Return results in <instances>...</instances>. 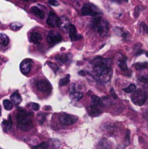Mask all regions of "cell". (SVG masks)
Masks as SVG:
<instances>
[{"instance_id": "6da1fadb", "label": "cell", "mask_w": 148, "mask_h": 149, "mask_svg": "<svg viewBox=\"0 0 148 149\" xmlns=\"http://www.w3.org/2000/svg\"><path fill=\"white\" fill-rule=\"evenodd\" d=\"M112 63V58H106L102 57H97L94 58L91 62L93 65L94 78L102 83L108 82L113 75Z\"/></svg>"}, {"instance_id": "7a4b0ae2", "label": "cell", "mask_w": 148, "mask_h": 149, "mask_svg": "<svg viewBox=\"0 0 148 149\" xmlns=\"http://www.w3.org/2000/svg\"><path fill=\"white\" fill-rule=\"evenodd\" d=\"M32 113H26L23 109H18L17 114V127L22 131H29L32 128Z\"/></svg>"}, {"instance_id": "3957f363", "label": "cell", "mask_w": 148, "mask_h": 149, "mask_svg": "<svg viewBox=\"0 0 148 149\" xmlns=\"http://www.w3.org/2000/svg\"><path fill=\"white\" fill-rule=\"evenodd\" d=\"M91 26L100 36H106L109 31L108 22L106 19H104L101 16L94 17L92 21Z\"/></svg>"}, {"instance_id": "277c9868", "label": "cell", "mask_w": 148, "mask_h": 149, "mask_svg": "<svg viewBox=\"0 0 148 149\" xmlns=\"http://www.w3.org/2000/svg\"><path fill=\"white\" fill-rule=\"evenodd\" d=\"M131 99L134 105L141 107L148 100V93L142 89H136V91L133 93Z\"/></svg>"}, {"instance_id": "5b68a950", "label": "cell", "mask_w": 148, "mask_h": 149, "mask_svg": "<svg viewBox=\"0 0 148 149\" xmlns=\"http://www.w3.org/2000/svg\"><path fill=\"white\" fill-rule=\"evenodd\" d=\"M100 11L99 10L93 5L92 3H86L83 5L82 9H81V14L83 16H93V17H97L99 16Z\"/></svg>"}, {"instance_id": "8992f818", "label": "cell", "mask_w": 148, "mask_h": 149, "mask_svg": "<svg viewBox=\"0 0 148 149\" xmlns=\"http://www.w3.org/2000/svg\"><path fill=\"white\" fill-rule=\"evenodd\" d=\"M37 89L42 93H44L46 94L51 93V90H52V86L51 85V83L47 80V79H40L37 82L36 84Z\"/></svg>"}, {"instance_id": "52a82bcc", "label": "cell", "mask_w": 148, "mask_h": 149, "mask_svg": "<svg viewBox=\"0 0 148 149\" xmlns=\"http://www.w3.org/2000/svg\"><path fill=\"white\" fill-rule=\"evenodd\" d=\"M79 118L74 115L67 114V113H63L59 117V122L63 126H71L78 121Z\"/></svg>"}, {"instance_id": "ba28073f", "label": "cell", "mask_w": 148, "mask_h": 149, "mask_svg": "<svg viewBox=\"0 0 148 149\" xmlns=\"http://www.w3.org/2000/svg\"><path fill=\"white\" fill-rule=\"evenodd\" d=\"M63 39L62 36L60 35L59 32L56 31H51L48 33L47 36V42L51 46H53L57 44H58L59 42H61Z\"/></svg>"}, {"instance_id": "9c48e42d", "label": "cell", "mask_w": 148, "mask_h": 149, "mask_svg": "<svg viewBox=\"0 0 148 149\" xmlns=\"http://www.w3.org/2000/svg\"><path fill=\"white\" fill-rule=\"evenodd\" d=\"M46 24L51 26V27H56L59 25V17L57 16V14L54 11H50L47 20H46Z\"/></svg>"}, {"instance_id": "30bf717a", "label": "cell", "mask_w": 148, "mask_h": 149, "mask_svg": "<svg viewBox=\"0 0 148 149\" xmlns=\"http://www.w3.org/2000/svg\"><path fill=\"white\" fill-rule=\"evenodd\" d=\"M31 66H32V60L30 58H25L20 64V71L24 75H27L31 72Z\"/></svg>"}, {"instance_id": "8fae6325", "label": "cell", "mask_w": 148, "mask_h": 149, "mask_svg": "<svg viewBox=\"0 0 148 149\" xmlns=\"http://www.w3.org/2000/svg\"><path fill=\"white\" fill-rule=\"evenodd\" d=\"M70 97L72 100L75 101H79L83 98V93L79 92V90L77 89L76 84H72L70 87Z\"/></svg>"}, {"instance_id": "7c38bea8", "label": "cell", "mask_w": 148, "mask_h": 149, "mask_svg": "<svg viewBox=\"0 0 148 149\" xmlns=\"http://www.w3.org/2000/svg\"><path fill=\"white\" fill-rule=\"evenodd\" d=\"M126 56H121L120 58L119 59V62H118V65L120 66V68L121 69L122 72H125V74L130 76L132 74V72L129 71L128 67H127V65H126Z\"/></svg>"}, {"instance_id": "4fadbf2b", "label": "cell", "mask_w": 148, "mask_h": 149, "mask_svg": "<svg viewBox=\"0 0 148 149\" xmlns=\"http://www.w3.org/2000/svg\"><path fill=\"white\" fill-rule=\"evenodd\" d=\"M87 112H88V114L91 116V117H97L99 115L101 114V110L99 107L91 104L90 107L87 108Z\"/></svg>"}, {"instance_id": "5bb4252c", "label": "cell", "mask_w": 148, "mask_h": 149, "mask_svg": "<svg viewBox=\"0 0 148 149\" xmlns=\"http://www.w3.org/2000/svg\"><path fill=\"white\" fill-rule=\"evenodd\" d=\"M70 20L67 17L65 16H62L61 17H59V27L64 30V31H67L69 26H70Z\"/></svg>"}, {"instance_id": "9a60e30c", "label": "cell", "mask_w": 148, "mask_h": 149, "mask_svg": "<svg viewBox=\"0 0 148 149\" xmlns=\"http://www.w3.org/2000/svg\"><path fill=\"white\" fill-rule=\"evenodd\" d=\"M68 31H69V37H70V39L72 42H74L75 40H77L79 38L78 34H77V29L74 24H70Z\"/></svg>"}, {"instance_id": "2e32d148", "label": "cell", "mask_w": 148, "mask_h": 149, "mask_svg": "<svg viewBox=\"0 0 148 149\" xmlns=\"http://www.w3.org/2000/svg\"><path fill=\"white\" fill-rule=\"evenodd\" d=\"M42 40V36L38 31H33L30 36V41L33 44H39Z\"/></svg>"}, {"instance_id": "e0dca14e", "label": "cell", "mask_w": 148, "mask_h": 149, "mask_svg": "<svg viewBox=\"0 0 148 149\" xmlns=\"http://www.w3.org/2000/svg\"><path fill=\"white\" fill-rule=\"evenodd\" d=\"M112 144L107 139H102L99 144H98V149H111Z\"/></svg>"}, {"instance_id": "ac0fdd59", "label": "cell", "mask_w": 148, "mask_h": 149, "mask_svg": "<svg viewBox=\"0 0 148 149\" xmlns=\"http://www.w3.org/2000/svg\"><path fill=\"white\" fill-rule=\"evenodd\" d=\"M31 12L32 14H34L35 16L38 17L39 18H44V12L37 6H32L31 8Z\"/></svg>"}, {"instance_id": "d6986e66", "label": "cell", "mask_w": 148, "mask_h": 149, "mask_svg": "<svg viewBox=\"0 0 148 149\" xmlns=\"http://www.w3.org/2000/svg\"><path fill=\"white\" fill-rule=\"evenodd\" d=\"M21 101H22V98H21V96L19 95V93L17 92H16V93L11 94V96H10V102L12 104L18 105V104H20Z\"/></svg>"}, {"instance_id": "ffe728a7", "label": "cell", "mask_w": 148, "mask_h": 149, "mask_svg": "<svg viewBox=\"0 0 148 149\" xmlns=\"http://www.w3.org/2000/svg\"><path fill=\"white\" fill-rule=\"evenodd\" d=\"M92 104L94 105V106H96V107H99V108H101L102 107H104L101 98H99V97H98L96 95H93L92 97Z\"/></svg>"}, {"instance_id": "44dd1931", "label": "cell", "mask_w": 148, "mask_h": 149, "mask_svg": "<svg viewBox=\"0 0 148 149\" xmlns=\"http://www.w3.org/2000/svg\"><path fill=\"white\" fill-rule=\"evenodd\" d=\"M10 43V39L8 38L7 35H5L4 33H1L0 34V44L3 46H7Z\"/></svg>"}, {"instance_id": "7402d4cb", "label": "cell", "mask_w": 148, "mask_h": 149, "mask_svg": "<svg viewBox=\"0 0 148 149\" xmlns=\"http://www.w3.org/2000/svg\"><path fill=\"white\" fill-rule=\"evenodd\" d=\"M133 67H135L137 70L140 71V70H145V69H147L148 68V63L147 62H144V63H141V62H139V63H136L133 65Z\"/></svg>"}, {"instance_id": "603a6c76", "label": "cell", "mask_w": 148, "mask_h": 149, "mask_svg": "<svg viewBox=\"0 0 148 149\" xmlns=\"http://www.w3.org/2000/svg\"><path fill=\"white\" fill-rule=\"evenodd\" d=\"M3 126L5 131L10 129V127H11V126H12V120H11L10 115L9 116V119H8L7 120H3Z\"/></svg>"}, {"instance_id": "cb8c5ba5", "label": "cell", "mask_w": 148, "mask_h": 149, "mask_svg": "<svg viewBox=\"0 0 148 149\" xmlns=\"http://www.w3.org/2000/svg\"><path fill=\"white\" fill-rule=\"evenodd\" d=\"M136 89H137V87L134 84H130L127 87L124 88L123 91L126 93H134L136 91Z\"/></svg>"}, {"instance_id": "d4e9b609", "label": "cell", "mask_w": 148, "mask_h": 149, "mask_svg": "<svg viewBox=\"0 0 148 149\" xmlns=\"http://www.w3.org/2000/svg\"><path fill=\"white\" fill-rule=\"evenodd\" d=\"M23 24L19 22H13L10 24V27L12 31H18L22 28Z\"/></svg>"}, {"instance_id": "484cf974", "label": "cell", "mask_w": 148, "mask_h": 149, "mask_svg": "<svg viewBox=\"0 0 148 149\" xmlns=\"http://www.w3.org/2000/svg\"><path fill=\"white\" fill-rule=\"evenodd\" d=\"M70 75L69 74H67L65 77H64L63 79H60V81H59V86H66V85H68L69 83H70Z\"/></svg>"}, {"instance_id": "4316f807", "label": "cell", "mask_w": 148, "mask_h": 149, "mask_svg": "<svg viewBox=\"0 0 148 149\" xmlns=\"http://www.w3.org/2000/svg\"><path fill=\"white\" fill-rule=\"evenodd\" d=\"M3 107L7 110V111H10L13 108V104L10 102V100H4L3 101Z\"/></svg>"}, {"instance_id": "83f0119b", "label": "cell", "mask_w": 148, "mask_h": 149, "mask_svg": "<svg viewBox=\"0 0 148 149\" xmlns=\"http://www.w3.org/2000/svg\"><path fill=\"white\" fill-rule=\"evenodd\" d=\"M56 59L60 61L61 63H66L68 61V56L67 55H58L56 57Z\"/></svg>"}, {"instance_id": "f1b7e54d", "label": "cell", "mask_w": 148, "mask_h": 149, "mask_svg": "<svg viewBox=\"0 0 148 149\" xmlns=\"http://www.w3.org/2000/svg\"><path fill=\"white\" fill-rule=\"evenodd\" d=\"M50 145L51 147H53V149H58L60 146V141H58V140H51Z\"/></svg>"}, {"instance_id": "f546056e", "label": "cell", "mask_w": 148, "mask_h": 149, "mask_svg": "<svg viewBox=\"0 0 148 149\" xmlns=\"http://www.w3.org/2000/svg\"><path fill=\"white\" fill-rule=\"evenodd\" d=\"M48 147H49V145H48L47 142H43V143H41V144H39V145H38V146L32 147L31 149H48Z\"/></svg>"}, {"instance_id": "4dcf8cb0", "label": "cell", "mask_w": 148, "mask_h": 149, "mask_svg": "<svg viewBox=\"0 0 148 149\" xmlns=\"http://www.w3.org/2000/svg\"><path fill=\"white\" fill-rule=\"evenodd\" d=\"M47 65L55 72H57L58 71V69H59V67H58V65H57V64H55V63H52V62H50V61H48L47 62Z\"/></svg>"}, {"instance_id": "1f68e13d", "label": "cell", "mask_w": 148, "mask_h": 149, "mask_svg": "<svg viewBox=\"0 0 148 149\" xmlns=\"http://www.w3.org/2000/svg\"><path fill=\"white\" fill-rule=\"evenodd\" d=\"M38 123L40 125H43L44 122L45 121V114L44 113H39L38 115Z\"/></svg>"}, {"instance_id": "d6a6232c", "label": "cell", "mask_w": 148, "mask_h": 149, "mask_svg": "<svg viewBox=\"0 0 148 149\" xmlns=\"http://www.w3.org/2000/svg\"><path fill=\"white\" fill-rule=\"evenodd\" d=\"M30 107L32 108L33 111H38V110H39V105H38V103H31V104H30Z\"/></svg>"}, {"instance_id": "836d02e7", "label": "cell", "mask_w": 148, "mask_h": 149, "mask_svg": "<svg viewBox=\"0 0 148 149\" xmlns=\"http://www.w3.org/2000/svg\"><path fill=\"white\" fill-rule=\"evenodd\" d=\"M140 7H141V6H137V7H136L135 11H134V14H135L134 16H135V17H139V13H140V11L143 10V9H142V8H140Z\"/></svg>"}, {"instance_id": "e575fe53", "label": "cell", "mask_w": 148, "mask_h": 149, "mask_svg": "<svg viewBox=\"0 0 148 149\" xmlns=\"http://www.w3.org/2000/svg\"><path fill=\"white\" fill-rule=\"evenodd\" d=\"M139 79L143 83H148V76H141L139 78Z\"/></svg>"}, {"instance_id": "d590c367", "label": "cell", "mask_w": 148, "mask_h": 149, "mask_svg": "<svg viewBox=\"0 0 148 149\" xmlns=\"http://www.w3.org/2000/svg\"><path fill=\"white\" fill-rule=\"evenodd\" d=\"M140 26H141L142 30L144 31V32H148V26H147V24L145 23H141Z\"/></svg>"}, {"instance_id": "8d00e7d4", "label": "cell", "mask_w": 148, "mask_h": 149, "mask_svg": "<svg viewBox=\"0 0 148 149\" xmlns=\"http://www.w3.org/2000/svg\"><path fill=\"white\" fill-rule=\"evenodd\" d=\"M49 3V4H51V5H54V6H57V5H58L59 4V3L56 0V1H49L48 2Z\"/></svg>"}, {"instance_id": "74e56055", "label": "cell", "mask_w": 148, "mask_h": 149, "mask_svg": "<svg viewBox=\"0 0 148 149\" xmlns=\"http://www.w3.org/2000/svg\"><path fill=\"white\" fill-rule=\"evenodd\" d=\"M111 94L113 96V98H114V99H117V98H118V97H117V95H116V94H115V93H114V90H113V88L111 89Z\"/></svg>"}, {"instance_id": "f35d334b", "label": "cell", "mask_w": 148, "mask_h": 149, "mask_svg": "<svg viewBox=\"0 0 148 149\" xmlns=\"http://www.w3.org/2000/svg\"><path fill=\"white\" fill-rule=\"evenodd\" d=\"M79 75H84V76H85V75H86V74H87V72H85V71H80V72H79Z\"/></svg>"}, {"instance_id": "ab89813d", "label": "cell", "mask_w": 148, "mask_h": 149, "mask_svg": "<svg viewBox=\"0 0 148 149\" xmlns=\"http://www.w3.org/2000/svg\"><path fill=\"white\" fill-rule=\"evenodd\" d=\"M146 55H147V56L148 57V51H147V52H146Z\"/></svg>"}, {"instance_id": "60d3db41", "label": "cell", "mask_w": 148, "mask_h": 149, "mask_svg": "<svg viewBox=\"0 0 148 149\" xmlns=\"http://www.w3.org/2000/svg\"><path fill=\"white\" fill-rule=\"evenodd\" d=\"M0 115H1V107H0Z\"/></svg>"}, {"instance_id": "b9f144b4", "label": "cell", "mask_w": 148, "mask_h": 149, "mask_svg": "<svg viewBox=\"0 0 148 149\" xmlns=\"http://www.w3.org/2000/svg\"><path fill=\"white\" fill-rule=\"evenodd\" d=\"M147 128H148V125H147Z\"/></svg>"}]
</instances>
